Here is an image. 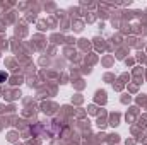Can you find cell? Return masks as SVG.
Listing matches in <instances>:
<instances>
[{"instance_id":"cell-1","label":"cell","mask_w":147,"mask_h":145,"mask_svg":"<svg viewBox=\"0 0 147 145\" xmlns=\"http://www.w3.org/2000/svg\"><path fill=\"white\" fill-rule=\"evenodd\" d=\"M5 79H7V73L0 72V82H2V80H5Z\"/></svg>"}]
</instances>
